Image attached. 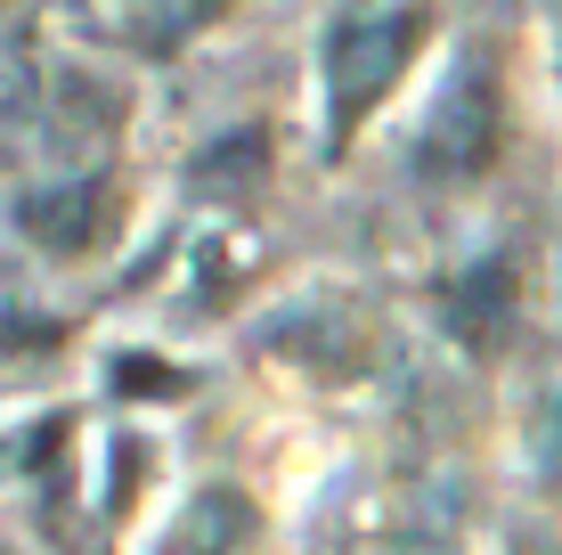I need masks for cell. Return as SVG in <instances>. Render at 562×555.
<instances>
[{
    "mask_svg": "<svg viewBox=\"0 0 562 555\" xmlns=\"http://www.w3.org/2000/svg\"><path fill=\"white\" fill-rule=\"evenodd\" d=\"M9 221L25 229L33 245H49V254H82L90 237L106 229V188L99 180H57V188H25V197L9 204Z\"/></svg>",
    "mask_w": 562,
    "mask_h": 555,
    "instance_id": "cell-3",
    "label": "cell"
},
{
    "mask_svg": "<svg viewBox=\"0 0 562 555\" xmlns=\"http://www.w3.org/2000/svg\"><path fill=\"white\" fill-rule=\"evenodd\" d=\"M497 131H506L497 74L481 66V57H464L449 82H440L424 131H416V164L432 171V180H473V171H490V156H497Z\"/></svg>",
    "mask_w": 562,
    "mask_h": 555,
    "instance_id": "cell-2",
    "label": "cell"
},
{
    "mask_svg": "<svg viewBox=\"0 0 562 555\" xmlns=\"http://www.w3.org/2000/svg\"><path fill=\"white\" fill-rule=\"evenodd\" d=\"M554 425H562V400H554Z\"/></svg>",
    "mask_w": 562,
    "mask_h": 555,
    "instance_id": "cell-9",
    "label": "cell"
},
{
    "mask_svg": "<svg viewBox=\"0 0 562 555\" xmlns=\"http://www.w3.org/2000/svg\"><path fill=\"white\" fill-rule=\"evenodd\" d=\"M424 33H432V9H424V0L359 9V16L335 25V42H326V131H335V147H351V131L392 99V82L424 49Z\"/></svg>",
    "mask_w": 562,
    "mask_h": 555,
    "instance_id": "cell-1",
    "label": "cell"
},
{
    "mask_svg": "<svg viewBox=\"0 0 562 555\" xmlns=\"http://www.w3.org/2000/svg\"><path fill=\"white\" fill-rule=\"evenodd\" d=\"M114 385H123V392H188V376L180 368H171V359H155V352H123V359H114Z\"/></svg>",
    "mask_w": 562,
    "mask_h": 555,
    "instance_id": "cell-7",
    "label": "cell"
},
{
    "mask_svg": "<svg viewBox=\"0 0 562 555\" xmlns=\"http://www.w3.org/2000/svg\"><path fill=\"white\" fill-rule=\"evenodd\" d=\"M440 311H449V328L473 343V352H490L497 335L514 328V262H473L464 278H449V295H440Z\"/></svg>",
    "mask_w": 562,
    "mask_h": 555,
    "instance_id": "cell-4",
    "label": "cell"
},
{
    "mask_svg": "<svg viewBox=\"0 0 562 555\" xmlns=\"http://www.w3.org/2000/svg\"><path fill=\"white\" fill-rule=\"evenodd\" d=\"M254 547V499L228 482H212L188 499V514L171 523V547L164 555H245Z\"/></svg>",
    "mask_w": 562,
    "mask_h": 555,
    "instance_id": "cell-5",
    "label": "cell"
},
{
    "mask_svg": "<svg viewBox=\"0 0 562 555\" xmlns=\"http://www.w3.org/2000/svg\"><path fill=\"white\" fill-rule=\"evenodd\" d=\"M228 0H99V16H106V33L114 42H131V49H180L196 25H212Z\"/></svg>",
    "mask_w": 562,
    "mask_h": 555,
    "instance_id": "cell-6",
    "label": "cell"
},
{
    "mask_svg": "<svg viewBox=\"0 0 562 555\" xmlns=\"http://www.w3.org/2000/svg\"><path fill=\"white\" fill-rule=\"evenodd\" d=\"M0 343H57V328L49 319H9L0 311Z\"/></svg>",
    "mask_w": 562,
    "mask_h": 555,
    "instance_id": "cell-8",
    "label": "cell"
}]
</instances>
